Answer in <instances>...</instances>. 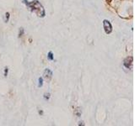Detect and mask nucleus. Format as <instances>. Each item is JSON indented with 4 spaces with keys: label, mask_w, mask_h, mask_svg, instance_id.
Listing matches in <instances>:
<instances>
[{
    "label": "nucleus",
    "mask_w": 135,
    "mask_h": 126,
    "mask_svg": "<svg viewBox=\"0 0 135 126\" xmlns=\"http://www.w3.org/2000/svg\"><path fill=\"white\" fill-rule=\"evenodd\" d=\"M9 20V13H6L5 14V22H8Z\"/></svg>",
    "instance_id": "obj_6"
},
{
    "label": "nucleus",
    "mask_w": 135,
    "mask_h": 126,
    "mask_svg": "<svg viewBox=\"0 0 135 126\" xmlns=\"http://www.w3.org/2000/svg\"><path fill=\"white\" fill-rule=\"evenodd\" d=\"M133 63H134V58L133 56H127L123 61V66L127 69H133Z\"/></svg>",
    "instance_id": "obj_3"
},
{
    "label": "nucleus",
    "mask_w": 135,
    "mask_h": 126,
    "mask_svg": "<svg viewBox=\"0 0 135 126\" xmlns=\"http://www.w3.org/2000/svg\"><path fill=\"white\" fill-rule=\"evenodd\" d=\"M42 85H43V79H42V77H40V78H39V85H38V87H39V88H41V87H42Z\"/></svg>",
    "instance_id": "obj_8"
},
{
    "label": "nucleus",
    "mask_w": 135,
    "mask_h": 126,
    "mask_svg": "<svg viewBox=\"0 0 135 126\" xmlns=\"http://www.w3.org/2000/svg\"><path fill=\"white\" fill-rule=\"evenodd\" d=\"M39 113H40V114H43V112L41 110V111H39Z\"/></svg>",
    "instance_id": "obj_12"
},
{
    "label": "nucleus",
    "mask_w": 135,
    "mask_h": 126,
    "mask_svg": "<svg viewBox=\"0 0 135 126\" xmlns=\"http://www.w3.org/2000/svg\"><path fill=\"white\" fill-rule=\"evenodd\" d=\"M44 98H45L46 100H48V99L50 98V93H45V94H44Z\"/></svg>",
    "instance_id": "obj_10"
},
{
    "label": "nucleus",
    "mask_w": 135,
    "mask_h": 126,
    "mask_svg": "<svg viewBox=\"0 0 135 126\" xmlns=\"http://www.w3.org/2000/svg\"><path fill=\"white\" fill-rule=\"evenodd\" d=\"M8 67H5V70H4V77H7V76H8Z\"/></svg>",
    "instance_id": "obj_11"
},
{
    "label": "nucleus",
    "mask_w": 135,
    "mask_h": 126,
    "mask_svg": "<svg viewBox=\"0 0 135 126\" xmlns=\"http://www.w3.org/2000/svg\"><path fill=\"white\" fill-rule=\"evenodd\" d=\"M24 32H25L24 29H23V28H20V30H19V37L22 36V35H24Z\"/></svg>",
    "instance_id": "obj_9"
},
{
    "label": "nucleus",
    "mask_w": 135,
    "mask_h": 126,
    "mask_svg": "<svg viewBox=\"0 0 135 126\" xmlns=\"http://www.w3.org/2000/svg\"><path fill=\"white\" fill-rule=\"evenodd\" d=\"M24 1H25L24 3L31 8V11H33L34 13L36 14V15L38 17H41V18L45 17V15H46L45 9H44L43 6L39 3V1L35 0V1L31 2V3H28V1L26 2V0H24Z\"/></svg>",
    "instance_id": "obj_1"
},
{
    "label": "nucleus",
    "mask_w": 135,
    "mask_h": 126,
    "mask_svg": "<svg viewBox=\"0 0 135 126\" xmlns=\"http://www.w3.org/2000/svg\"><path fill=\"white\" fill-rule=\"evenodd\" d=\"M47 57H48L49 60H51V61H53L54 60V57H53V54L51 51H49L48 55H47Z\"/></svg>",
    "instance_id": "obj_5"
},
{
    "label": "nucleus",
    "mask_w": 135,
    "mask_h": 126,
    "mask_svg": "<svg viewBox=\"0 0 135 126\" xmlns=\"http://www.w3.org/2000/svg\"><path fill=\"white\" fill-rule=\"evenodd\" d=\"M43 77L47 82H50L51 77H52V72H51L50 69H46L43 72Z\"/></svg>",
    "instance_id": "obj_4"
},
{
    "label": "nucleus",
    "mask_w": 135,
    "mask_h": 126,
    "mask_svg": "<svg viewBox=\"0 0 135 126\" xmlns=\"http://www.w3.org/2000/svg\"><path fill=\"white\" fill-rule=\"evenodd\" d=\"M75 114L77 115L78 117L80 116V115H81V109H76V110H75Z\"/></svg>",
    "instance_id": "obj_7"
},
{
    "label": "nucleus",
    "mask_w": 135,
    "mask_h": 126,
    "mask_svg": "<svg viewBox=\"0 0 135 126\" xmlns=\"http://www.w3.org/2000/svg\"><path fill=\"white\" fill-rule=\"evenodd\" d=\"M103 28H104V30L106 32V34H111L112 31V25H111V22L109 20H103Z\"/></svg>",
    "instance_id": "obj_2"
}]
</instances>
